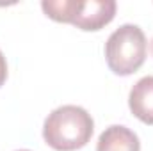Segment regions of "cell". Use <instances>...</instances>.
I'll return each mask as SVG.
<instances>
[{
	"mask_svg": "<svg viewBox=\"0 0 153 151\" xmlns=\"http://www.w3.org/2000/svg\"><path fill=\"white\" fill-rule=\"evenodd\" d=\"M5 78H7V62H5V57H4V53L0 52V87L4 85Z\"/></svg>",
	"mask_w": 153,
	"mask_h": 151,
	"instance_id": "cell-7",
	"label": "cell"
},
{
	"mask_svg": "<svg viewBox=\"0 0 153 151\" xmlns=\"http://www.w3.org/2000/svg\"><path fill=\"white\" fill-rule=\"evenodd\" d=\"M78 0H45L41 2V7L48 18L61 23H71L76 11Z\"/></svg>",
	"mask_w": 153,
	"mask_h": 151,
	"instance_id": "cell-6",
	"label": "cell"
},
{
	"mask_svg": "<svg viewBox=\"0 0 153 151\" xmlns=\"http://www.w3.org/2000/svg\"><path fill=\"white\" fill-rule=\"evenodd\" d=\"M96 151H141V142L130 128L114 124L100 135Z\"/></svg>",
	"mask_w": 153,
	"mask_h": 151,
	"instance_id": "cell-5",
	"label": "cell"
},
{
	"mask_svg": "<svg viewBox=\"0 0 153 151\" xmlns=\"http://www.w3.org/2000/svg\"><path fill=\"white\" fill-rule=\"evenodd\" d=\"M18 151H29V150H18Z\"/></svg>",
	"mask_w": 153,
	"mask_h": 151,
	"instance_id": "cell-8",
	"label": "cell"
},
{
	"mask_svg": "<svg viewBox=\"0 0 153 151\" xmlns=\"http://www.w3.org/2000/svg\"><path fill=\"white\" fill-rule=\"evenodd\" d=\"M94 132L91 114L76 105H62L55 109L43 124L45 142L57 151H75L84 148Z\"/></svg>",
	"mask_w": 153,
	"mask_h": 151,
	"instance_id": "cell-1",
	"label": "cell"
},
{
	"mask_svg": "<svg viewBox=\"0 0 153 151\" xmlns=\"http://www.w3.org/2000/svg\"><path fill=\"white\" fill-rule=\"evenodd\" d=\"M116 9L117 5L114 0H78L71 25L80 30H100L114 20Z\"/></svg>",
	"mask_w": 153,
	"mask_h": 151,
	"instance_id": "cell-3",
	"label": "cell"
},
{
	"mask_svg": "<svg viewBox=\"0 0 153 151\" xmlns=\"http://www.w3.org/2000/svg\"><path fill=\"white\" fill-rule=\"evenodd\" d=\"M111 71L119 76L135 73L146 61V36L141 27L126 23L116 29L105 43Z\"/></svg>",
	"mask_w": 153,
	"mask_h": 151,
	"instance_id": "cell-2",
	"label": "cell"
},
{
	"mask_svg": "<svg viewBox=\"0 0 153 151\" xmlns=\"http://www.w3.org/2000/svg\"><path fill=\"white\" fill-rule=\"evenodd\" d=\"M128 105L132 114L144 124L153 126V76L141 78L130 91Z\"/></svg>",
	"mask_w": 153,
	"mask_h": 151,
	"instance_id": "cell-4",
	"label": "cell"
}]
</instances>
